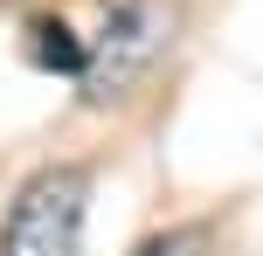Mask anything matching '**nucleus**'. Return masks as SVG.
I'll return each mask as SVG.
<instances>
[{
  "instance_id": "1",
  "label": "nucleus",
  "mask_w": 263,
  "mask_h": 256,
  "mask_svg": "<svg viewBox=\"0 0 263 256\" xmlns=\"http://www.w3.org/2000/svg\"><path fill=\"white\" fill-rule=\"evenodd\" d=\"M83 215H90V166H35L0 222V256H83Z\"/></svg>"
},
{
  "instance_id": "2",
  "label": "nucleus",
  "mask_w": 263,
  "mask_h": 256,
  "mask_svg": "<svg viewBox=\"0 0 263 256\" xmlns=\"http://www.w3.org/2000/svg\"><path fill=\"white\" fill-rule=\"evenodd\" d=\"M173 49V0H111L104 28L83 42V97L111 104L125 97V83H139L159 55Z\"/></svg>"
},
{
  "instance_id": "3",
  "label": "nucleus",
  "mask_w": 263,
  "mask_h": 256,
  "mask_svg": "<svg viewBox=\"0 0 263 256\" xmlns=\"http://www.w3.org/2000/svg\"><path fill=\"white\" fill-rule=\"evenodd\" d=\"M28 55L42 69H63V76H83V35H69V21H28Z\"/></svg>"
},
{
  "instance_id": "4",
  "label": "nucleus",
  "mask_w": 263,
  "mask_h": 256,
  "mask_svg": "<svg viewBox=\"0 0 263 256\" xmlns=\"http://www.w3.org/2000/svg\"><path fill=\"white\" fill-rule=\"evenodd\" d=\"M132 256H215V243H208V229H159Z\"/></svg>"
}]
</instances>
